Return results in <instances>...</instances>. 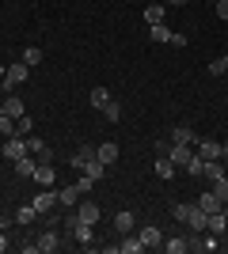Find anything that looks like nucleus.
I'll list each match as a JSON object with an SVG mask.
<instances>
[{"label": "nucleus", "mask_w": 228, "mask_h": 254, "mask_svg": "<svg viewBox=\"0 0 228 254\" xmlns=\"http://www.w3.org/2000/svg\"><path fill=\"white\" fill-rule=\"evenodd\" d=\"M171 46H175V50H186V34H175L171 31Z\"/></svg>", "instance_id": "e433bc0d"}, {"label": "nucleus", "mask_w": 228, "mask_h": 254, "mask_svg": "<svg viewBox=\"0 0 228 254\" xmlns=\"http://www.w3.org/2000/svg\"><path fill=\"white\" fill-rule=\"evenodd\" d=\"M80 175H87V179H91V182H99V179H103V175H107V163H99V159L91 156V159H87V163H84V167H80Z\"/></svg>", "instance_id": "4468645a"}, {"label": "nucleus", "mask_w": 228, "mask_h": 254, "mask_svg": "<svg viewBox=\"0 0 228 254\" xmlns=\"http://www.w3.org/2000/svg\"><path fill=\"white\" fill-rule=\"evenodd\" d=\"M225 228H228V216H225V212H209V216H206V232L221 235Z\"/></svg>", "instance_id": "6ab92c4d"}, {"label": "nucleus", "mask_w": 228, "mask_h": 254, "mask_svg": "<svg viewBox=\"0 0 228 254\" xmlns=\"http://www.w3.org/2000/svg\"><path fill=\"white\" fill-rule=\"evenodd\" d=\"M27 80H31V64H23V61L8 64V72H4V84L19 87V84H27Z\"/></svg>", "instance_id": "7ed1b4c3"}, {"label": "nucleus", "mask_w": 228, "mask_h": 254, "mask_svg": "<svg viewBox=\"0 0 228 254\" xmlns=\"http://www.w3.org/2000/svg\"><path fill=\"white\" fill-rule=\"evenodd\" d=\"M198 156L202 159H221V144L217 140H198Z\"/></svg>", "instance_id": "412c9836"}, {"label": "nucleus", "mask_w": 228, "mask_h": 254, "mask_svg": "<svg viewBox=\"0 0 228 254\" xmlns=\"http://www.w3.org/2000/svg\"><path fill=\"white\" fill-rule=\"evenodd\" d=\"M225 61H228V53H225Z\"/></svg>", "instance_id": "c03bdc74"}, {"label": "nucleus", "mask_w": 228, "mask_h": 254, "mask_svg": "<svg viewBox=\"0 0 228 254\" xmlns=\"http://www.w3.org/2000/svg\"><path fill=\"white\" fill-rule=\"evenodd\" d=\"M0 232H8V216H0Z\"/></svg>", "instance_id": "79ce46f5"}, {"label": "nucleus", "mask_w": 228, "mask_h": 254, "mask_svg": "<svg viewBox=\"0 0 228 254\" xmlns=\"http://www.w3.org/2000/svg\"><path fill=\"white\" fill-rule=\"evenodd\" d=\"M149 38L152 42H171V27H163V23L160 27H149Z\"/></svg>", "instance_id": "cd10ccee"}, {"label": "nucleus", "mask_w": 228, "mask_h": 254, "mask_svg": "<svg viewBox=\"0 0 228 254\" xmlns=\"http://www.w3.org/2000/svg\"><path fill=\"white\" fill-rule=\"evenodd\" d=\"M118 251H122V254H141V251H145V243H141V239H137L133 232H126V235H122V243H118Z\"/></svg>", "instance_id": "dca6fc26"}, {"label": "nucleus", "mask_w": 228, "mask_h": 254, "mask_svg": "<svg viewBox=\"0 0 228 254\" xmlns=\"http://www.w3.org/2000/svg\"><path fill=\"white\" fill-rule=\"evenodd\" d=\"M209 190L217 193L221 201H228V179H225V175H221V179H213V186H209Z\"/></svg>", "instance_id": "7c9ffc66"}, {"label": "nucleus", "mask_w": 228, "mask_h": 254, "mask_svg": "<svg viewBox=\"0 0 228 254\" xmlns=\"http://www.w3.org/2000/svg\"><path fill=\"white\" fill-rule=\"evenodd\" d=\"M34 182H38V186H54V182H57L54 163H38V171H34Z\"/></svg>", "instance_id": "2eb2a0df"}, {"label": "nucleus", "mask_w": 228, "mask_h": 254, "mask_svg": "<svg viewBox=\"0 0 228 254\" xmlns=\"http://www.w3.org/2000/svg\"><path fill=\"white\" fill-rule=\"evenodd\" d=\"M0 133H4V137H11V133H15V118L4 114V110H0Z\"/></svg>", "instance_id": "2f4dec72"}, {"label": "nucleus", "mask_w": 228, "mask_h": 254, "mask_svg": "<svg viewBox=\"0 0 228 254\" xmlns=\"http://www.w3.org/2000/svg\"><path fill=\"white\" fill-rule=\"evenodd\" d=\"M137 239L145 243V251H149V247H163V232L156 228V224H145L141 232H137Z\"/></svg>", "instance_id": "0eeeda50"}, {"label": "nucleus", "mask_w": 228, "mask_h": 254, "mask_svg": "<svg viewBox=\"0 0 228 254\" xmlns=\"http://www.w3.org/2000/svg\"><path fill=\"white\" fill-rule=\"evenodd\" d=\"M186 175H190V179H202V171H206V159H202V156H198V152H194V156H190V163H186Z\"/></svg>", "instance_id": "b1692460"}, {"label": "nucleus", "mask_w": 228, "mask_h": 254, "mask_svg": "<svg viewBox=\"0 0 228 254\" xmlns=\"http://www.w3.org/2000/svg\"><path fill=\"white\" fill-rule=\"evenodd\" d=\"M225 72H228V61H225V57L209 61V76H225Z\"/></svg>", "instance_id": "f704fd0d"}, {"label": "nucleus", "mask_w": 228, "mask_h": 254, "mask_svg": "<svg viewBox=\"0 0 228 254\" xmlns=\"http://www.w3.org/2000/svg\"><path fill=\"white\" fill-rule=\"evenodd\" d=\"M171 144H194V129H190V126H175Z\"/></svg>", "instance_id": "4be33fe9"}, {"label": "nucleus", "mask_w": 228, "mask_h": 254, "mask_svg": "<svg viewBox=\"0 0 228 254\" xmlns=\"http://www.w3.org/2000/svg\"><path fill=\"white\" fill-rule=\"evenodd\" d=\"M95 159H99V163H107V167H110V163H118V144H114V140L99 144V148H95Z\"/></svg>", "instance_id": "f8f14e48"}, {"label": "nucleus", "mask_w": 228, "mask_h": 254, "mask_svg": "<svg viewBox=\"0 0 228 254\" xmlns=\"http://www.w3.org/2000/svg\"><path fill=\"white\" fill-rule=\"evenodd\" d=\"M34 209H38V216H42V212H54V205H57V190L54 186H42V190L34 193Z\"/></svg>", "instance_id": "f03ea898"}, {"label": "nucleus", "mask_w": 228, "mask_h": 254, "mask_svg": "<svg viewBox=\"0 0 228 254\" xmlns=\"http://www.w3.org/2000/svg\"><path fill=\"white\" fill-rule=\"evenodd\" d=\"M31 129H34V122H31L27 114H23L19 122H15V133H19V137H31Z\"/></svg>", "instance_id": "72a5a7b5"}, {"label": "nucleus", "mask_w": 228, "mask_h": 254, "mask_svg": "<svg viewBox=\"0 0 228 254\" xmlns=\"http://www.w3.org/2000/svg\"><path fill=\"white\" fill-rule=\"evenodd\" d=\"M34 216H38V209H34V205H23V209H15V224H23V228H27V224H34Z\"/></svg>", "instance_id": "393cba45"}, {"label": "nucleus", "mask_w": 228, "mask_h": 254, "mask_svg": "<svg viewBox=\"0 0 228 254\" xmlns=\"http://www.w3.org/2000/svg\"><path fill=\"white\" fill-rule=\"evenodd\" d=\"M221 205H225V201H221L213 190H202V197H198V209H202V212H221Z\"/></svg>", "instance_id": "ddd939ff"}, {"label": "nucleus", "mask_w": 228, "mask_h": 254, "mask_svg": "<svg viewBox=\"0 0 228 254\" xmlns=\"http://www.w3.org/2000/svg\"><path fill=\"white\" fill-rule=\"evenodd\" d=\"M167 156H171V163H175V167H186L194 152H190V144H167Z\"/></svg>", "instance_id": "1a4fd4ad"}, {"label": "nucleus", "mask_w": 228, "mask_h": 254, "mask_svg": "<svg viewBox=\"0 0 228 254\" xmlns=\"http://www.w3.org/2000/svg\"><path fill=\"white\" fill-rule=\"evenodd\" d=\"M163 251H167V254H186V235H171V239H163Z\"/></svg>", "instance_id": "5701e85b"}, {"label": "nucleus", "mask_w": 228, "mask_h": 254, "mask_svg": "<svg viewBox=\"0 0 228 254\" xmlns=\"http://www.w3.org/2000/svg\"><path fill=\"white\" fill-rule=\"evenodd\" d=\"M34 243H38V254H54L57 247H61V239H57V228H50L46 235H38Z\"/></svg>", "instance_id": "9d476101"}, {"label": "nucleus", "mask_w": 228, "mask_h": 254, "mask_svg": "<svg viewBox=\"0 0 228 254\" xmlns=\"http://www.w3.org/2000/svg\"><path fill=\"white\" fill-rule=\"evenodd\" d=\"M163 15H167V4H145V23L149 27H160Z\"/></svg>", "instance_id": "9b49d317"}, {"label": "nucleus", "mask_w": 228, "mask_h": 254, "mask_svg": "<svg viewBox=\"0 0 228 254\" xmlns=\"http://www.w3.org/2000/svg\"><path fill=\"white\" fill-rule=\"evenodd\" d=\"M221 163L228 167V144H221Z\"/></svg>", "instance_id": "ea45409f"}, {"label": "nucleus", "mask_w": 228, "mask_h": 254, "mask_svg": "<svg viewBox=\"0 0 228 254\" xmlns=\"http://www.w3.org/2000/svg\"><path fill=\"white\" fill-rule=\"evenodd\" d=\"M99 114L107 118V122H118V118H122V106H118V99H110V103L103 106V110H99Z\"/></svg>", "instance_id": "c85d7f7f"}, {"label": "nucleus", "mask_w": 228, "mask_h": 254, "mask_svg": "<svg viewBox=\"0 0 228 254\" xmlns=\"http://www.w3.org/2000/svg\"><path fill=\"white\" fill-rule=\"evenodd\" d=\"M225 232H228V228H225Z\"/></svg>", "instance_id": "a18cd8bd"}, {"label": "nucleus", "mask_w": 228, "mask_h": 254, "mask_svg": "<svg viewBox=\"0 0 228 254\" xmlns=\"http://www.w3.org/2000/svg\"><path fill=\"white\" fill-rule=\"evenodd\" d=\"M217 235H213V232H194V235H190V239H186V251H194V254H213V251H217Z\"/></svg>", "instance_id": "f257e3e1"}, {"label": "nucleus", "mask_w": 228, "mask_h": 254, "mask_svg": "<svg viewBox=\"0 0 228 254\" xmlns=\"http://www.w3.org/2000/svg\"><path fill=\"white\" fill-rule=\"evenodd\" d=\"M4 251H8V235L0 232V254H4Z\"/></svg>", "instance_id": "a19ab883"}, {"label": "nucleus", "mask_w": 228, "mask_h": 254, "mask_svg": "<svg viewBox=\"0 0 228 254\" xmlns=\"http://www.w3.org/2000/svg\"><path fill=\"white\" fill-rule=\"evenodd\" d=\"M167 8H183V4H190V0H163Z\"/></svg>", "instance_id": "58836bf2"}, {"label": "nucleus", "mask_w": 228, "mask_h": 254, "mask_svg": "<svg viewBox=\"0 0 228 254\" xmlns=\"http://www.w3.org/2000/svg\"><path fill=\"white\" fill-rule=\"evenodd\" d=\"M217 19L228 23V0H217Z\"/></svg>", "instance_id": "4c0bfd02"}, {"label": "nucleus", "mask_w": 228, "mask_h": 254, "mask_svg": "<svg viewBox=\"0 0 228 254\" xmlns=\"http://www.w3.org/2000/svg\"><path fill=\"white\" fill-rule=\"evenodd\" d=\"M76 190H80V197H87V190H91V179H87V175H80V182H73Z\"/></svg>", "instance_id": "c9c22d12"}, {"label": "nucleus", "mask_w": 228, "mask_h": 254, "mask_svg": "<svg viewBox=\"0 0 228 254\" xmlns=\"http://www.w3.org/2000/svg\"><path fill=\"white\" fill-rule=\"evenodd\" d=\"M175 163H171V156H167V152H160V159H156V175H160V179H175Z\"/></svg>", "instance_id": "a211bd4d"}, {"label": "nucleus", "mask_w": 228, "mask_h": 254, "mask_svg": "<svg viewBox=\"0 0 228 254\" xmlns=\"http://www.w3.org/2000/svg\"><path fill=\"white\" fill-rule=\"evenodd\" d=\"M4 156H8L11 163H15L19 156H27V137H19V133H11V137L4 140Z\"/></svg>", "instance_id": "20e7f679"}, {"label": "nucleus", "mask_w": 228, "mask_h": 254, "mask_svg": "<svg viewBox=\"0 0 228 254\" xmlns=\"http://www.w3.org/2000/svg\"><path fill=\"white\" fill-rule=\"evenodd\" d=\"M23 64H42V50H38V46H27V50H23Z\"/></svg>", "instance_id": "c756f323"}, {"label": "nucleus", "mask_w": 228, "mask_h": 254, "mask_svg": "<svg viewBox=\"0 0 228 254\" xmlns=\"http://www.w3.org/2000/svg\"><path fill=\"white\" fill-rule=\"evenodd\" d=\"M57 205H65V209H76V205H80V190H76V186H65V190H57Z\"/></svg>", "instance_id": "f3484780"}, {"label": "nucleus", "mask_w": 228, "mask_h": 254, "mask_svg": "<svg viewBox=\"0 0 228 254\" xmlns=\"http://www.w3.org/2000/svg\"><path fill=\"white\" fill-rule=\"evenodd\" d=\"M87 103H91V110H103V106L110 103V91H107V87H91V95H87Z\"/></svg>", "instance_id": "aec40b11"}, {"label": "nucleus", "mask_w": 228, "mask_h": 254, "mask_svg": "<svg viewBox=\"0 0 228 254\" xmlns=\"http://www.w3.org/2000/svg\"><path fill=\"white\" fill-rule=\"evenodd\" d=\"M27 152H31V156L46 152V140H42V137H34V133H31V137H27Z\"/></svg>", "instance_id": "473e14b6"}, {"label": "nucleus", "mask_w": 228, "mask_h": 254, "mask_svg": "<svg viewBox=\"0 0 228 254\" xmlns=\"http://www.w3.org/2000/svg\"><path fill=\"white\" fill-rule=\"evenodd\" d=\"M91 156H95V148H87V144H84V148H76V152H73V159H69V163H73V167L80 171V167H84V163H87Z\"/></svg>", "instance_id": "a878e982"}, {"label": "nucleus", "mask_w": 228, "mask_h": 254, "mask_svg": "<svg viewBox=\"0 0 228 254\" xmlns=\"http://www.w3.org/2000/svg\"><path fill=\"white\" fill-rule=\"evenodd\" d=\"M34 171H38V156L27 152V156L15 159V175H19V179H34Z\"/></svg>", "instance_id": "6e6552de"}, {"label": "nucleus", "mask_w": 228, "mask_h": 254, "mask_svg": "<svg viewBox=\"0 0 228 254\" xmlns=\"http://www.w3.org/2000/svg\"><path fill=\"white\" fill-rule=\"evenodd\" d=\"M4 72H8V68H4V64H0V80H4Z\"/></svg>", "instance_id": "37998d69"}, {"label": "nucleus", "mask_w": 228, "mask_h": 254, "mask_svg": "<svg viewBox=\"0 0 228 254\" xmlns=\"http://www.w3.org/2000/svg\"><path fill=\"white\" fill-rule=\"evenodd\" d=\"M76 216H80L84 224H91V228H95L99 216H103V209H99L95 201H87V197H84V205H76Z\"/></svg>", "instance_id": "423d86ee"}, {"label": "nucleus", "mask_w": 228, "mask_h": 254, "mask_svg": "<svg viewBox=\"0 0 228 254\" xmlns=\"http://www.w3.org/2000/svg\"><path fill=\"white\" fill-rule=\"evenodd\" d=\"M0 110H4V114H11V118H15V122H19V118L27 114V110H23V95H15V91H8V95H4V103H0Z\"/></svg>", "instance_id": "39448f33"}, {"label": "nucleus", "mask_w": 228, "mask_h": 254, "mask_svg": "<svg viewBox=\"0 0 228 254\" xmlns=\"http://www.w3.org/2000/svg\"><path fill=\"white\" fill-rule=\"evenodd\" d=\"M114 228H118L122 235L133 232V212H114Z\"/></svg>", "instance_id": "bb28decb"}]
</instances>
